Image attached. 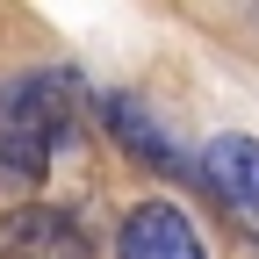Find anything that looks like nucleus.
I'll return each mask as SVG.
<instances>
[{
    "mask_svg": "<svg viewBox=\"0 0 259 259\" xmlns=\"http://www.w3.org/2000/svg\"><path fill=\"white\" fill-rule=\"evenodd\" d=\"M115 259H209V252H202V238H194L187 209L137 202L122 216V231H115Z\"/></svg>",
    "mask_w": 259,
    "mask_h": 259,
    "instance_id": "nucleus-3",
    "label": "nucleus"
},
{
    "mask_svg": "<svg viewBox=\"0 0 259 259\" xmlns=\"http://www.w3.org/2000/svg\"><path fill=\"white\" fill-rule=\"evenodd\" d=\"M0 259H94V245L58 209H15L0 216Z\"/></svg>",
    "mask_w": 259,
    "mask_h": 259,
    "instance_id": "nucleus-4",
    "label": "nucleus"
},
{
    "mask_svg": "<svg viewBox=\"0 0 259 259\" xmlns=\"http://www.w3.org/2000/svg\"><path fill=\"white\" fill-rule=\"evenodd\" d=\"M202 187L223 202L231 223H245V238L259 245V137H238V130L209 137V151H202Z\"/></svg>",
    "mask_w": 259,
    "mask_h": 259,
    "instance_id": "nucleus-2",
    "label": "nucleus"
},
{
    "mask_svg": "<svg viewBox=\"0 0 259 259\" xmlns=\"http://www.w3.org/2000/svg\"><path fill=\"white\" fill-rule=\"evenodd\" d=\"M79 79L72 72H22L0 87V187H36L58 144L72 137Z\"/></svg>",
    "mask_w": 259,
    "mask_h": 259,
    "instance_id": "nucleus-1",
    "label": "nucleus"
},
{
    "mask_svg": "<svg viewBox=\"0 0 259 259\" xmlns=\"http://www.w3.org/2000/svg\"><path fill=\"white\" fill-rule=\"evenodd\" d=\"M108 130H115V137L137 151V158H144L151 173H187V158L166 144V130H158V122H151L137 101H108Z\"/></svg>",
    "mask_w": 259,
    "mask_h": 259,
    "instance_id": "nucleus-5",
    "label": "nucleus"
}]
</instances>
